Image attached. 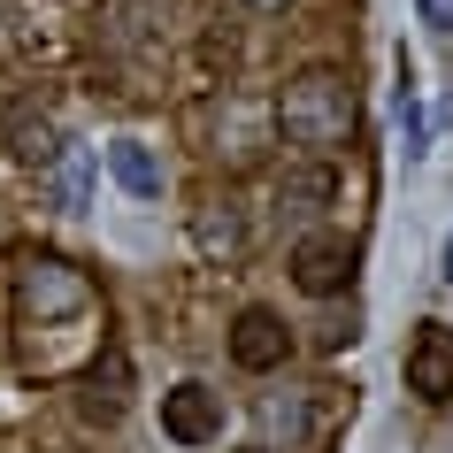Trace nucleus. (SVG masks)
<instances>
[{
	"label": "nucleus",
	"instance_id": "obj_1",
	"mask_svg": "<svg viewBox=\"0 0 453 453\" xmlns=\"http://www.w3.org/2000/svg\"><path fill=\"white\" fill-rule=\"evenodd\" d=\"M100 292L93 277L62 254H31L16 269V331H24V361L39 377H62L70 354H93L100 346Z\"/></svg>",
	"mask_w": 453,
	"mask_h": 453
},
{
	"label": "nucleus",
	"instance_id": "obj_2",
	"mask_svg": "<svg viewBox=\"0 0 453 453\" xmlns=\"http://www.w3.org/2000/svg\"><path fill=\"white\" fill-rule=\"evenodd\" d=\"M277 131H285L292 146H308V154H331V146H346V131H354V93H346V77L338 70H300L277 93Z\"/></svg>",
	"mask_w": 453,
	"mask_h": 453
},
{
	"label": "nucleus",
	"instance_id": "obj_3",
	"mask_svg": "<svg viewBox=\"0 0 453 453\" xmlns=\"http://www.w3.org/2000/svg\"><path fill=\"white\" fill-rule=\"evenodd\" d=\"M123 407H131V354H123L116 338H100L93 369H85V392H77V415L85 423H116Z\"/></svg>",
	"mask_w": 453,
	"mask_h": 453
},
{
	"label": "nucleus",
	"instance_id": "obj_4",
	"mask_svg": "<svg viewBox=\"0 0 453 453\" xmlns=\"http://www.w3.org/2000/svg\"><path fill=\"white\" fill-rule=\"evenodd\" d=\"M407 392L430 407L453 400V331L446 323H415V338H407Z\"/></svg>",
	"mask_w": 453,
	"mask_h": 453
},
{
	"label": "nucleus",
	"instance_id": "obj_5",
	"mask_svg": "<svg viewBox=\"0 0 453 453\" xmlns=\"http://www.w3.org/2000/svg\"><path fill=\"white\" fill-rule=\"evenodd\" d=\"M292 285L315 292V300L346 292V285H354V246H346V239H300V246H292Z\"/></svg>",
	"mask_w": 453,
	"mask_h": 453
},
{
	"label": "nucleus",
	"instance_id": "obj_6",
	"mask_svg": "<svg viewBox=\"0 0 453 453\" xmlns=\"http://www.w3.org/2000/svg\"><path fill=\"white\" fill-rule=\"evenodd\" d=\"M162 430L177 446H208V438H223V400L208 384H177V392H162Z\"/></svg>",
	"mask_w": 453,
	"mask_h": 453
},
{
	"label": "nucleus",
	"instance_id": "obj_7",
	"mask_svg": "<svg viewBox=\"0 0 453 453\" xmlns=\"http://www.w3.org/2000/svg\"><path fill=\"white\" fill-rule=\"evenodd\" d=\"M285 354H292V331H285L269 308H246L239 323H231V361H239V369L262 377V369H277Z\"/></svg>",
	"mask_w": 453,
	"mask_h": 453
},
{
	"label": "nucleus",
	"instance_id": "obj_8",
	"mask_svg": "<svg viewBox=\"0 0 453 453\" xmlns=\"http://www.w3.org/2000/svg\"><path fill=\"white\" fill-rule=\"evenodd\" d=\"M192 246H200L208 262H239V254H246V215H239V200H200V215H192Z\"/></svg>",
	"mask_w": 453,
	"mask_h": 453
},
{
	"label": "nucleus",
	"instance_id": "obj_9",
	"mask_svg": "<svg viewBox=\"0 0 453 453\" xmlns=\"http://www.w3.org/2000/svg\"><path fill=\"white\" fill-rule=\"evenodd\" d=\"M8 146L24 154V162H62V139H54V116L39 108V100H16V116H8Z\"/></svg>",
	"mask_w": 453,
	"mask_h": 453
},
{
	"label": "nucleus",
	"instance_id": "obj_10",
	"mask_svg": "<svg viewBox=\"0 0 453 453\" xmlns=\"http://www.w3.org/2000/svg\"><path fill=\"white\" fill-rule=\"evenodd\" d=\"M108 169H116V185L131 192V200H154V192H162V162H154L139 139H116V146H108Z\"/></svg>",
	"mask_w": 453,
	"mask_h": 453
},
{
	"label": "nucleus",
	"instance_id": "obj_11",
	"mask_svg": "<svg viewBox=\"0 0 453 453\" xmlns=\"http://www.w3.org/2000/svg\"><path fill=\"white\" fill-rule=\"evenodd\" d=\"M331 192H338V177H331V169H292L285 185H277V200H285V208H323Z\"/></svg>",
	"mask_w": 453,
	"mask_h": 453
},
{
	"label": "nucleus",
	"instance_id": "obj_12",
	"mask_svg": "<svg viewBox=\"0 0 453 453\" xmlns=\"http://www.w3.org/2000/svg\"><path fill=\"white\" fill-rule=\"evenodd\" d=\"M262 430H269V438H285V446H300V430H308V400H262Z\"/></svg>",
	"mask_w": 453,
	"mask_h": 453
},
{
	"label": "nucleus",
	"instance_id": "obj_13",
	"mask_svg": "<svg viewBox=\"0 0 453 453\" xmlns=\"http://www.w3.org/2000/svg\"><path fill=\"white\" fill-rule=\"evenodd\" d=\"M85 177H93L85 154H70V162H62V208H85Z\"/></svg>",
	"mask_w": 453,
	"mask_h": 453
},
{
	"label": "nucleus",
	"instance_id": "obj_14",
	"mask_svg": "<svg viewBox=\"0 0 453 453\" xmlns=\"http://www.w3.org/2000/svg\"><path fill=\"white\" fill-rule=\"evenodd\" d=\"M423 24H438V31H453V0H423Z\"/></svg>",
	"mask_w": 453,
	"mask_h": 453
},
{
	"label": "nucleus",
	"instance_id": "obj_15",
	"mask_svg": "<svg viewBox=\"0 0 453 453\" xmlns=\"http://www.w3.org/2000/svg\"><path fill=\"white\" fill-rule=\"evenodd\" d=\"M446 285H453V239H446Z\"/></svg>",
	"mask_w": 453,
	"mask_h": 453
},
{
	"label": "nucleus",
	"instance_id": "obj_16",
	"mask_svg": "<svg viewBox=\"0 0 453 453\" xmlns=\"http://www.w3.org/2000/svg\"><path fill=\"white\" fill-rule=\"evenodd\" d=\"M254 8H285V0H254Z\"/></svg>",
	"mask_w": 453,
	"mask_h": 453
},
{
	"label": "nucleus",
	"instance_id": "obj_17",
	"mask_svg": "<svg viewBox=\"0 0 453 453\" xmlns=\"http://www.w3.org/2000/svg\"><path fill=\"white\" fill-rule=\"evenodd\" d=\"M254 453H277V446H254Z\"/></svg>",
	"mask_w": 453,
	"mask_h": 453
}]
</instances>
